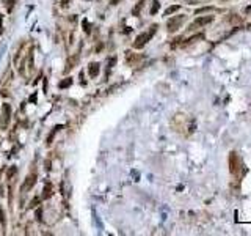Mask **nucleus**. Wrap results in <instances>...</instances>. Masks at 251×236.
<instances>
[{"label": "nucleus", "mask_w": 251, "mask_h": 236, "mask_svg": "<svg viewBox=\"0 0 251 236\" xmlns=\"http://www.w3.org/2000/svg\"><path fill=\"white\" fill-rule=\"evenodd\" d=\"M156 30H157V25L154 24L148 32H143V33H140L138 36H137V40H135V43H134V47L135 49H141V47H145L146 46V43L148 41H151V38L154 36V33H156Z\"/></svg>", "instance_id": "f257e3e1"}, {"label": "nucleus", "mask_w": 251, "mask_h": 236, "mask_svg": "<svg viewBox=\"0 0 251 236\" xmlns=\"http://www.w3.org/2000/svg\"><path fill=\"white\" fill-rule=\"evenodd\" d=\"M243 169V164L238 158V154L235 151H232L229 154V172L234 175V176H240V172Z\"/></svg>", "instance_id": "f03ea898"}, {"label": "nucleus", "mask_w": 251, "mask_h": 236, "mask_svg": "<svg viewBox=\"0 0 251 236\" xmlns=\"http://www.w3.org/2000/svg\"><path fill=\"white\" fill-rule=\"evenodd\" d=\"M11 118V105L10 104H3L2 105V116H0V126L7 128Z\"/></svg>", "instance_id": "7ed1b4c3"}, {"label": "nucleus", "mask_w": 251, "mask_h": 236, "mask_svg": "<svg viewBox=\"0 0 251 236\" xmlns=\"http://www.w3.org/2000/svg\"><path fill=\"white\" fill-rule=\"evenodd\" d=\"M185 22V16H174L168 21L166 27H168V32H176L181 29V25Z\"/></svg>", "instance_id": "20e7f679"}, {"label": "nucleus", "mask_w": 251, "mask_h": 236, "mask_svg": "<svg viewBox=\"0 0 251 236\" xmlns=\"http://www.w3.org/2000/svg\"><path fill=\"white\" fill-rule=\"evenodd\" d=\"M35 183H36V175H28V176L25 178V181H24V184H22L21 190H22V192H27V190L33 189Z\"/></svg>", "instance_id": "39448f33"}, {"label": "nucleus", "mask_w": 251, "mask_h": 236, "mask_svg": "<svg viewBox=\"0 0 251 236\" xmlns=\"http://www.w3.org/2000/svg\"><path fill=\"white\" fill-rule=\"evenodd\" d=\"M213 21V16H204V18H198L193 24H192V27L190 29H195V27H202V25H206V24H210Z\"/></svg>", "instance_id": "423d86ee"}, {"label": "nucleus", "mask_w": 251, "mask_h": 236, "mask_svg": "<svg viewBox=\"0 0 251 236\" xmlns=\"http://www.w3.org/2000/svg\"><path fill=\"white\" fill-rule=\"evenodd\" d=\"M99 71H100V66H99V63H90V66H88V72H90V77H97V74H99Z\"/></svg>", "instance_id": "0eeeda50"}, {"label": "nucleus", "mask_w": 251, "mask_h": 236, "mask_svg": "<svg viewBox=\"0 0 251 236\" xmlns=\"http://www.w3.org/2000/svg\"><path fill=\"white\" fill-rule=\"evenodd\" d=\"M50 195H52V184L47 183L44 186V189H43V198H49Z\"/></svg>", "instance_id": "6e6552de"}, {"label": "nucleus", "mask_w": 251, "mask_h": 236, "mask_svg": "<svg viewBox=\"0 0 251 236\" xmlns=\"http://www.w3.org/2000/svg\"><path fill=\"white\" fill-rule=\"evenodd\" d=\"M143 7H145V2H143V0H141V2H138V3H137V5H135V8H134V10H132V14H134V16H138V14H140V11H141V8H143Z\"/></svg>", "instance_id": "1a4fd4ad"}, {"label": "nucleus", "mask_w": 251, "mask_h": 236, "mask_svg": "<svg viewBox=\"0 0 251 236\" xmlns=\"http://www.w3.org/2000/svg\"><path fill=\"white\" fill-rule=\"evenodd\" d=\"M71 83H72V77H66L64 80L60 82V88H68Z\"/></svg>", "instance_id": "9d476101"}, {"label": "nucleus", "mask_w": 251, "mask_h": 236, "mask_svg": "<svg viewBox=\"0 0 251 236\" xmlns=\"http://www.w3.org/2000/svg\"><path fill=\"white\" fill-rule=\"evenodd\" d=\"M179 8H181L179 5H173V7H170V8H168V10L165 11V16H170V14H173V13H176V11H177Z\"/></svg>", "instance_id": "9b49d317"}, {"label": "nucleus", "mask_w": 251, "mask_h": 236, "mask_svg": "<svg viewBox=\"0 0 251 236\" xmlns=\"http://www.w3.org/2000/svg\"><path fill=\"white\" fill-rule=\"evenodd\" d=\"M160 8V3H159V0H154L152 2V8H151V14H156Z\"/></svg>", "instance_id": "f8f14e48"}, {"label": "nucleus", "mask_w": 251, "mask_h": 236, "mask_svg": "<svg viewBox=\"0 0 251 236\" xmlns=\"http://www.w3.org/2000/svg\"><path fill=\"white\" fill-rule=\"evenodd\" d=\"M3 2H5V7H7V10H8V11H11V10L14 8L16 0H3Z\"/></svg>", "instance_id": "ddd939ff"}, {"label": "nucleus", "mask_w": 251, "mask_h": 236, "mask_svg": "<svg viewBox=\"0 0 251 236\" xmlns=\"http://www.w3.org/2000/svg\"><path fill=\"white\" fill-rule=\"evenodd\" d=\"M16 172H18V169H16V167H11V169L7 172V180H11V178L16 175Z\"/></svg>", "instance_id": "4468645a"}, {"label": "nucleus", "mask_w": 251, "mask_h": 236, "mask_svg": "<svg viewBox=\"0 0 251 236\" xmlns=\"http://www.w3.org/2000/svg\"><path fill=\"white\" fill-rule=\"evenodd\" d=\"M115 63H116V57H111V58H110V62H108V66H107V74H108V71L111 69V66H113Z\"/></svg>", "instance_id": "2eb2a0df"}, {"label": "nucleus", "mask_w": 251, "mask_h": 236, "mask_svg": "<svg viewBox=\"0 0 251 236\" xmlns=\"http://www.w3.org/2000/svg\"><path fill=\"white\" fill-rule=\"evenodd\" d=\"M83 29H85V33H90V32H91V30H90V22H88L86 19L83 21Z\"/></svg>", "instance_id": "dca6fc26"}, {"label": "nucleus", "mask_w": 251, "mask_h": 236, "mask_svg": "<svg viewBox=\"0 0 251 236\" xmlns=\"http://www.w3.org/2000/svg\"><path fill=\"white\" fill-rule=\"evenodd\" d=\"M0 223L5 225V214H3V211H2V206H0Z\"/></svg>", "instance_id": "f3484780"}, {"label": "nucleus", "mask_w": 251, "mask_h": 236, "mask_svg": "<svg viewBox=\"0 0 251 236\" xmlns=\"http://www.w3.org/2000/svg\"><path fill=\"white\" fill-rule=\"evenodd\" d=\"M36 217H38V220H39V222L43 220V211H41V208L36 211Z\"/></svg>", "instance_id": "a211bd4d"}, {"label": "nucleus", "mask_w": 251, "mask_h": 236, "mask_svg": "<svg viewBox=\"0 0 251 236\" xmlns=\"http://www.w3.org/2000/svg\"><path fill=\"white\" fill-rule=\"evenodd\" d=\"M68 5H69V0H61V7L63 8H68Z\"/></svg>", "instance_id": "6ab92c4d"}, {"label": "nucleus", "mask_w": 251, "mask_h": 236, "mask_svg": "<svg viewBox=\"0 0 251 236\" xmlns=\"http://www.w3.org/2000/svg\"><path fill=\"white\" fill-rule=\"evenodd\" d=\"M38 203H39V198H35V200H32V205H30V206L33 208V206H36Z\"/></svg>", "instance_id": "aec40b11"}, {"label": "nucleus", "mask_w": 251, "mask_h": 236, "mask_svg": "<svg viewBox=\"0 0 251 236\" xmlns=\"http://www.w3.org/2000/svg\"><path fill=\"white\" fill-rule=\"evenodd\" d=\"M110 3H111V5H118L119 0H110Z\"/></svg>", "instance_id": "412c9836"}]
</instances>
